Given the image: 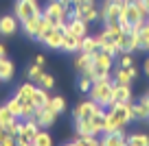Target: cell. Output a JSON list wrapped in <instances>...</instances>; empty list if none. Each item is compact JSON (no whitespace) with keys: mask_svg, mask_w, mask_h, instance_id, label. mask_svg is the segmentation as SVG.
I'll return each mask as SVG.
<instances>
[{"mask_svg":"<svg viewBox=\"0 0 149 146\" xmlns=\"http://www.w3.org/2000/svg\"><path fill=\"white\" fill-rule=\"evenodd\" d=\"M64 33H72L74 37L84 39V37L88 35V22L77 20V18H70L68 22H66V26H64Z\"/></svg>","mask_w":149,"mask_h":146,"instance_id":"obj_14","label":"cell"},{"mask_svg":"<svg viewBox=\"0 0 149 146\" xmlns=\"http://www.w3.org/2000/svg\"><path fill=\"white\" fill-rule=\"evenodd\" d=\"M0 57H7V48L2 44H0Z\"/></svg>","mask_w":149,"mask_h":146,"instance_id":"obj_38","label":"cell"},{"mask_svg":"<svg viewBox=\"0 0 149 146\" xmlns=\"http://www.w3.org/2000/svg\"><path fill=\"white\" fill-rule=\"evenodd\" d=\"M116 46L121 52H134L138 50V33L130 31V33H123L121 37L116 39Z\"/></svg>","mask_w":149,"mask_h":146,"instance_id":"obj_10","label":"cell"},{"mask_svg":"<svg viewBox=\"0 0 149 146\" xmlns=\"http://www.w3.org/2000/svg\"><path fill=\"white\" fill-rule=\"evenodd\" d=\"M114 103H132V87L114 83Z\"/></svg>","mask_w":149,"mask_h":146,"instance_id":"obj_20","label":"cell"},{"mask_svg":"<svg viewBox=\"0 0 149 146\" xmlns=\"http://www.w3.org/2000/svg\"><path fill=\"white\" fill-rule=\"evenodd\" d=\"M5 105L9 107V111H11V114L15 116V118H22V101H20V98H18L15 94L11 96V98H9V101L5 103Z\"/></svg>","mask_w":149,"mask_h":146,"instance_id":"obj_28","label":"cell"},{"mask_svg":"<svg viewBox=\"0 0 149 146\" xmlns=\"http://www.w3.org/2000/svg\"><path fill=\"white\" fill-rule=\"evenodd\" d=\"M13 15L22 22V20L33 18V15H42V9H40V5H37V0H15Z\"/></svg>","mask_w":149,"mask_h":146,"instance_id":"obj_7","label":"cell"},{"mask_svg":"<svg viewBox=\"0 0 149 146\" xmlns=\"http://www.w3.org/2000/svg\"><path fill=\"white\" fill-rule=\"evenodd\" d=\"M29 81H33V83H37V81H40V76H42V74H44V68H42V65H37V63H33L31 65V68H29Z\"/></svg>","mask_w":149,"mask_h":146,"instance_id":"obj_32","label":"cell"},{"mask_svg":"<svg viewBox=\"0 0 149 146\" xmlns=\"http://www.w3.org/2000/svg\"><path fill=\"white\" fill-rule=\"evenodd\" d=\"M99 50V39H97V35H86L84 39H81V52H97Z\"/></svg>","mask_w":149,"mask_h":146,"instance_id":"obj_24","label":"cell"},{"mask_svg":"<svg viewBox=\"0 0 149 146\" xmlns=\"http://www.w3.org/2000/svg\"><path fill=\"white\" fill-rule=\"evenodd\" d=\"M132 118L134 120H149V105L145 101L132 103Z\"/></svg>","mask_w":149,"mask_h":146,"instance_id":"obj_21","label":"cell"},{"mask_svg":"<svg viewBox=\"0 0 149 146\" xmlns=\"http://www.w3.org/2000/svg\"><path fill=\"white\" fill-rule=\"evenodd\" d=\"M70 2H72V5H79V2H86V0H70Z\"/></svg>","mask_w":149,"mask_h":146,"instance_id":"obj_39","label":"cell"},{"mask_svg":"<svg viewBox=\"0 0 149 146\" xmlns=\"http://www.w3.org/2000/svg\"><path fill=\"white\" fill-rule=\"evenodd\" d=\"M138 50H149V20L138 31Z\"/></svg>","mask_w":149,"mask_h":146,"instance_id":"obj_26","label":"cell"},{"mask_svg":"<svg viewBox=\"0 0 149 146\" xmlns=\"http://www.w3.org/2000/svg\"><path fill=\"white\" fill-rule=\"evenodd\" d=\"M103 111V107L99 105L97 101H92V98H90V101H81L79 105L74 107V111H72V116H74V120H79V118H94V116L97 114H101Z\"/></svg>","mask_w":149,"mask_h":146,"instance_id":"obj_8","label":"cell"},{"mask_svg":"<svg viewBox=\"0 0 149 146\" xmlns=\"http://www.w3.org/2000/svg\"><path fill=\"white\" fill-rule=\"evenodd\" d=\"M61 39H64V28H57V26L44 28V31L35 37V41H40L42 46H46L48 50H59Z\"/></svg>","mask_w":149,"mask_h":146,"instance_id":"obj_5","label":"cell"},{"mask_svg":"<svg viewBox=\"0 0 149 146\" xmlns=\"http://www.w3.org/2000/svg\"><path fill=\"white\" fill-rule=\"evenodd\" d=\"M92 59H94L92 52H81L79 50V55L74 57V70L79 74H86L90 70V65H92Z\"/></svg>","mask_w":149,"mask_h":146,"instance_id":"obj_18","label":"cell"},{"mask_svg":"<svg viewBox=\"0 0 149 146\" xmlns=\"http://www.w3.org/2000/svg\"><path fill=\"white\" fill-rule=\"evenodd\" d=\"M70 18L84 20V22L92 24L101 20V13L97 9V0H86V2H79V5H72V11H70Z\"/></svg>","mask_w":149,"mask_h":146,"instance_id":"obj_4","label":"cell"},{"mask_svg":"<svg viewBox=\"0 0 149 146\" xmlns=\"http://www.w3.org/2000/svg\"><path fill=\"white\" fill-rule=\"evenodd\" d=\"M15 74V65L11 59H7V57H0V83H7L11 81Z\"/></svg>","mask_w":149,"mask_h":146,"instance_id":"obj_19","label":"cell"},{"mask_svg":"<svg viewBox=\"0 0 149 146\" xmlns=\"http://www.w3.org/2000/svg\"><path fill=\"white\" fill-rule=\"evenodd\" d=\"M99 2H105V0H99Z\"/></svg>","mask_w":149,"mask_h":146,"instance_id":"obj_41","label":"cell"},{"mask_svg":"<svg viewBox=\"0 0 149 146\" xmlns=\"http://www.w3.org/2000/svg\"><path fill=\"white\" fill-rule=\"evenodd\" d=\"M77 87H79V92H84V94H88L90 87H92V79L86 76V74H81L79 81H77Z\"/></svg>","mask_w":149,"mask_h":146,"instance_id":"obj_33","label":"cell"},{"mask_svg":"<svg viewBox=\"0 0 149 146\" xmlns=\"http://www.w3.org/2000/svg\"><path fill=\"white\" fill-rule=\"evenodd\" d=\"M136 68L134 65H118L116 72H114V83H121V85H132V81L136 79Z\"/></svg>","mask_w":149,"mask_h":146,"instance_id":"obj_12","label":"cell"},{"mask_svg":"<svg viewBox=\"0 0 149 146\" xmlns=\"http://www.w3.org/2000/svg\"><path fill=\"white\" fill-rule=\"evenodd\" d=\"M48 90H44V87H40V85H35V92H33V105L35 107H46V103H48Z\"/></svg>","mask_w":149,"mask_h":146,"instance_id":"obj_22","label":"cell"},{"mask_svg":"<svg viewBox=\"0 0 149 146\" xmlns=\"http://www.w3.org/2000/svg\"><path fill=\"white\" fill-rule=\"evenodd\" d=\"M40 131V124L35 122V118H26V120H20V133H18V144L20 146H31L35 142V135Z\"/></svg>","mask_w":149,"mask_h":146,"instance_id":"obj_6","label":"cell"},{"mask_svg":"<svg viewBox=\"0 0 149 146\" xmlns=\"http://www.w3.org/2000/svg\"><path fill=\"white\" fill-rule=\"evenodd\" d=\"M125 142L130 146H149V135L147 133H130V135L125 137Z\"/></svg>","mask_w":149,"mask_h":146,"instance_id":"obj_25","label":"cell"},{"mask_svg":"<svg viewBox=\"0 0 149 146\" xmlns=\"http://www.w3.org/2000/svg\"><path fill=\"white\" fill-rule=\"evenodd\" d=\"M7 135V131H5V127H0V144H2V137Z\"/></svg>","mask_w":149,"mask_h":146,"instance_id":"obj_37","label":"cell"},{"mask_svg":"<svg viewBox=\"0 0 149 146\" xmlns=\"http://www.w3.org/2000/svg\"><path fill=\"white\" fill-rule=\"evenodd\" d=\"M145 5H147V11H149V0H145Z\"/></svg>","mask_w":149,"mask_h":146,"instance_id":"obj_40","label":"cell"},{"mask_svg":"<svg viewBox=\"0 0 149 146\" xmlns=\"http://www.w3.org/2000/svg\"><path fill=\"white\" fill-rule=\"evenodd\" d=\"M132 120H134L132 118V103H112L110 111L105 114V120H103V133L121 131Z\"/></svg>","mask_w":149,"mask_h":146,"instance_id":"obj_1","label":"cell"},{"mask_svg":"<svg viewBox=\"0 0 149 146\" xmlns=\"http://www.w3.org/2000/svg\"><path fill=\"white\" fill-rule=\"evenodd\" d=\"M143 72H145V74L149 76V57L145 59V63H143Z\"/></svg>","mask_w":149,"mask_h":146,"instance_id":"obj_36","label":"cell"},{"mask_svg":"<svg viewBox=\"0 0 149 146\" xmlns=\"http://www.w3.org/2000/svg\"><path fill=\"white\" fill-rule=\"evenodd\" d=\"M59 50L68 52V55H74V52L81 50V39L74 37L72 33H64V39H61V48Z\"/></svg>","mask_w":149,"mask_h":146,"instance_id":"obj_17","label":"cell"},{"mask_svg":"<svg viewBox=\"0 0 149 146\" xmlns=\"http://www.w3.org/2000/svg\"><path fill=\"white\" fill-rule=\"evenodd\" d=\"M15 116L9 111V107L7 105H0V127H7L9 122H13Z\"/></svg>","mask_w":149,"mask_h":146,"instance_id":"obj_30","label":"cell"},{"mask_svg":"<svg viewBox=\"0 0 149 146\" xmlns=\"http://www.w3.org/2000/svg\"><path fill=\"white\" fill-rule=\"evenodd\" d=\"M33 92H35V83L29 81V83H22V85L15 90V96H18L20 101H31V98H33Z\"/></svg>","mask_w":149,"mask_h":146,"instance_id":"obj_23","label":"cell"},{"mask_svg":"<svg viewBox=\"0 0 149 146\" xmlns=\"http://www.w3.org/2000/svg\"><path fill=\"white\" fill-rule=\"evenodd\" d=\"M53 144V137L48 131H37L35 135V142H33V146H51Z\"/></svg>","mask_w":149,"mask_h":146,"instance_id":"obj_29","label":"cell"},{"mask_svg":"<svg viewBox=\"0 0 149 146\" xmlns=\"http://www.w3.org/2000/svg\"><path fill=\"white\" fill-rule=\"evenodd\" d=\"M112 68H114V57L107 55V52H103V50H97L94 52V59H92V65H90V70L86 72V76H90L92 81L112 76L110 74Z\"/></svg>","mask_w":149,"mask_h":146,"instance_id":"obj_3","label":"cell"},{"mask_svg":"<svg viewBox=\"0 0 149 146\" xmlns=\"http://www.w3.org/2000/svg\"><path fill=\"white\" fill-rule=\"evenodd\" d=\"M18 33V18L15 15H0V35L11 37Z\"/></svg>","mask_w":149,"mask_h":146,"instance_id":"obj_15","label":"cell"},{"mask_svg":"<svg viewBox=\"0 0 149 146\" xmlns=\"http://www.w3.org/2000/svg\"><path fill=\"white\" fill-rule=\"evenodd\" d=\"M118 65H134V57L132 52H121V63Z\"/></svg>","mask_w":149,"mask_h":146,"instance_id":"obj_34","label":"cell"},{"mask_svg":"<svg viewBox=\"0 0 149 146\" xmlns=\"http://www.w3.org/2000/svg\"><path fill=\"white\" fill-rule=\"evenodd\" d=\"M35 63L44 68V63H46V57H44V55H37V57H35Z\"/></svg>","mask_w":149,"mask_h":146,"instance_id":"obj_35","label":"cell"},{"mask_svg":"<svg viewBox=\"0 0 149 146\" xmlns=\"http://www.w3.org/2000/svg\"><path fill=\"white\" fill-rule=\"evenodd\" d=\"M46 107H48V109H53L57 116H59V114H64V111H66V98H64V96H53V98H48Z\"/></svg>","mask_w":149,"mask_h":146,"instance_id":"obj_27","label":"cell"},{"mask_svg":"<svg viewBox=\"0 0 149 146\" xmlns=\"http://www.w3.org/2000/svg\"><path fill=\"white\" fill-rule=\"evenodd\" d=\"M33 118H35V122L40 124V127L48 129V127H53V124H55L57 114H55L53 109H48V107H35V114H33Z\"/></svg>","mask_w":149,"mask_h":146,"instance_id":"obj_11","label":"cell"},{"mask_svg":"<svg viewBox=\"0 0 149 146\" xmlns=\"http://www.w3.org/2000/svg\"><path fill=\"white\" fill-rule=\"evenodd\" d=\"M97 39H99V50L107 52V55H112V57H118V55H121V50H118V46H116V41L112 39V37L107 35L105 31L99 33Z\"/></svg>","mask_w":149,"mask_h":146,"instance_id":"obj_13","label":"cell"},{"mask_svg":"<svg viewBox=\"0 0 149 146\" xmlns=\"http://www.w3.org/2000/svg\"><path fill=\"white\" fill-rule=\"evenodd\" d=\"M101 144L103 146H125L127 142H125V133H123V129L121 131H110V133H101Z\"/></svg>","mask_w":149,"mask_h":146,"instance_id":"obj_16","label":"cell"},{"mask_svg":"<svg viewBox=\"0 0 149 146\" xmlns=\"http://www.w3.org/2000/svg\"><path fill=\"white\" fill-rule=\"evenodd\" d=\"M99 13H101L103 24H116L118 20H121V15H123V5H114L112 0H105Z\"/></svg>","mask_w":149,"mask_h":146,"instance_id":"obj_9","label":"cell"},{"mask_svg":"<svg viewBox=\"0 0 149 146\" xmlns=\"http://www.w3.org/2000/svg\"><path fill=\"white\" fill-rule=\"evenodd\" d=\"M90 98L97 101L101 107H110L114 103V79L105 76V79H97L92 81V87H90Z\"/></svg>","mask_w":149,"mask_h":146,"instance_id":"obj_2","label":"cell"},{"mask_svg":"<svg viewBox=\"0 0 149 146\" xmlns=\"http://www.w3.org/2000/svg\"><path fill=\"white\" fill-rule=\"evenodd\" d=\"M35 85L44 87V90H53V85H55V76H53V74H48V72H44L42 76H40V81L35 83Z\"/></svg>","mask_w":149,"mask_h":146,"instance_id":"obj_31","label":"cell"}]
</instances>
